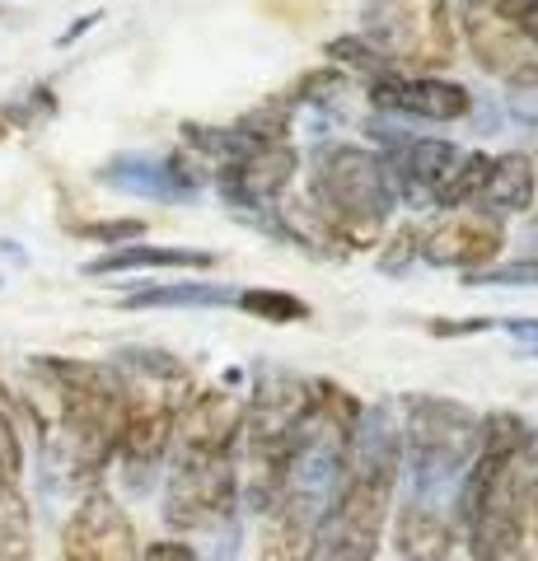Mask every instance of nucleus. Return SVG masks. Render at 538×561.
<instances>
[{
    "label": "nucleus",
    "mask_w": 538,
    "mask_h": 561,
    "mask_svg": "<svg viewBox=\"0 0 538 561\" xmlns=\"http://www.w3.org/2000/svg\"><path fill=\"white\" fill-rule=\"evenodd\" d=\"M76 234L80 239H94V243H136L146 234V225L141 220H94V225H76Z\"/></svg>",
    "instance_id": "412c9836"
},
{
    "label": "nucleus",
    "mask_w": 538,
    "mask_h": 561,
    "mask_svg": "<svg viewBox=\"0 0 538 561\" xmlns=\"http://www.w3.org/2000/svg\"><path fill=\"white\" fill-rule=\"evenodd\" d=\"M529 356H538V346H534V351H529Z\"/></svg>",
    "instance_id": "7c9ffc66"
},
{
    "label": "nucleus",
    "mask_w": 538,
    "mask_h": 561,
    "mask_svg": "<svg viewBox=\"0 0 538 561\" xmlns=\"http://www.w3.org/2000/svg\"><path fill=\"white\" fill-rule=\"evenodd\" d=\"M506 108H511L515 122L538 127V84H519V90H506Z\"/></svg>",
    "instance_id": "b1692460"
},
{
    "label": "nucleus",
    "mask_w": 538,
    "mask_h": 561,
    "mask_svg": "<svg viewBox=\"0 0 538 561\" xmlns=\"http://www.w3.org/2000/svg\"><path fill=\"white\" fill-rule=\"evenodd\" d=\"M323 57H333L337 70H352V76L360 80V94L375 90V84H385L389 76H398V70L385 61V51H375L360 33H337V38L323 47Z\"/></svg>",
    "instance_id": "dca6fc26"
},
{
    "label": "nucleus",
    "mask_w": 538,
    "mask_h": 561,
    "mask_svg": "<svg viewBox=\"0 0 538 561\" xmlns=\"http://www.w3.org/2000/svg\"><path fill=\"white\" fill-rule=\"evenodd\" d=\"M239 435H244V393L197 389L179 412L169 454H239Z\"/></svg>",
    "instance_id": "9b49d317"
},
{
    "label": "nucleus",
    "mask_w": 538,
    "mask_h": 561,
    "mask_svg": "<svg viewBox=\"0 0 538 561\" xmlns=\"http://www.w3.org/2000/svg\"><path fill=\"white\" fill-rule=\"evenodd\" d=\"M33 557V511L20 486H0V561Z\"/></svg>",
    "instance_id": "a211bd4d"
},
{
    "label": "nucleus",
    "mask_w": 538,
    "mask_h": 561,
    "mask_svg": "<svg viewBox=\"0 0 538 561\" xmlns=\"http://www.w3.org/2000/svg\"><path fill=\"white\" fill-rule=\"evenodd\" d=\"M455 20H459L455 28L463 33L468 51H473V61L488 70V76H496L506 90L538 84V43L525 38L511 20H501L488 0H463V10Z\"/></svg>",
    "instance_id": "6e6552de"
},
{
    "label": "nucleus",
    "mask_w": 538,
    "mask_h": 561,
    "mask_svg": "<svg viewBox=\"0 0 538 561\" xmlns=\"http://www.w3.org/2000/svg\"><path fill=\"white\" fill-rule=\"evenodd\" d=\"M366 99L375 103V113L385 117H422V122H459L473 113V94L455 80H440V76H389L385 84L366 90Z\"/></svg>",
    "instance_id": "f8f14e48"
},
{
    "label": "nucleus",
    "mask_w": 538,
    "mask_h": 561,
    "mask_svg": "<svg viewBox=\"0 0 538 561\" xmlns=\"http://www.w3.org/2000/svg\"><path fill=\"white\" fill-rule=\"evenodd\" d=\"M295 169H300V154H295L290 140H249L244 136V150H239L225 169H216L211 183L230 206L272 210L286 197V187L295 183Z\"/></svg>",
    "instance_id": "1a4fd4ad"
},
{
    "label": "nucleus",
    "mask_w": 538,
    "mask_h": 561,
    "mask_svg": "<svg viewBox=\"0 0 538 561\" xmlns=\"http://www.w3.org/2000/svg\"><path fill=\"white\" fill-rule=\"evenodd\" d=\"M501 253H506V225L478 206L436 210V220L416 225V257H426L431 267L478 276L492 272Z\"/></svg>",
    "instance_id": "0eeeda50"
},
{
    "label": "nucleus",
    "mask_w": 538,
    "mask_h": 561,
    "mask_svg": "<svg viewBox=\"0 0 538 561\" xmlns=\"http://www.w3.org/2000/svg\"><path fill=\"white\" fill-rule=\"evenodd\" d=\"M488 5L501 14V20H511L525 38L538 43V0H488Z\"/></svg>",
    "instance_id": "5701e85b"
},
{
    "label": "nucleus",
    "mask_w": 538,
    "mask_h": 561,
    "mask_svg": "<svg viewBox=\"0 0 538 561\" xmlns=\"http://www.w3.org/2000/svg\"><path fill=\"white\" fill-rule=\"evenodd\" d=\"M393 548L403 561H449V548H455V524H449L445 511L422 501H408L393 519Z\"/></svg>",
    "instance_id": "4468645a"
},
{
    "label": "nucleus",
    "mask_w": 538,
    "mask_h": 561,
    "mask_svg": "<svg viewBox=\"0 0 538 561\" xmlns=\"http://www.w3.org/2000/svg\"><path fill=\"white\" fill-rule=\"evenodd\" d=\"M127 309H187V305H234V290L211 286V280H179V286L136 290L123 300Z\"/></svg>",
    "instance_id": "f3484780"
},
{
    "label": "nucleus",
    "mask_w": 538,
    "mask_h": 561,
    "mask_svg": "<svg viewBox=\"0 0 538 561\" xmlns=\"http://www.w3.org/2000/svg\"><path fill=\"white\" fill-rule=\"evenodd\" d=\"M216 253L202 249H160V243H123V249L84 262V276H117V272H211Z\"/></svg>",
    "instance_id": "2eb2a0df"
},
{
    "label": "nucleus",
    "mask_w": 538,
    "mask_h": 561,
    "mask_svg": "<svg viewBox=\"0 0 538 561\" xmlns=\"http://www.w3.org/2000/svg\"><path fill=\"white\" fill-rule=\"evenodd\" d=\"M360 38L403 76H440L459 51L449 0H366Z\"/></svg>",
    "instance_id": "39448f33"
},
{
    "label": "nucleus",
    "mask_w": 538,
    "mask_h": 561,
    "mask_svg": "<svg viewBox=\"0 0 538 561\" xmlns=\"http://www.w3.org/2000/svg\"><path fill=\"white\" fill-rule=\"evenodd\" d=\"M529 529L538 534V478H534V491H529Z\"/></svg>",
    "instance_id": "c85d7f7f"
},
{
    "label": "nucleus",
    "mask_w": 538,
    "mask_h": 561,
    "mask_svg": "<svg viewBox=\"0 0 538 561\" xmlns=\"http://www.w3.org/2000/svg\"><path fill=\"white\" fill-rule=\"evenodd\" d=\"M136 561H202L193 542H179V538H160V542H146V552Z\"/></svg>",
    "instance_id": "393cba45"
},
{
    "label": "nucleus",
    "mask_w": 538,
    "mask_h": 561,
    "mask_svg": "<svg viewBox=\"0 0 538 561\" xmlns=\"http://www.w3.org/2000/svg\"><path fill=\"white\" fill-rule=\"evenodd\" d=\"M33 402L43 426V463L66 486L94 491L103 468L117 454V435L127 421V393L113 365L38 356L33 360Z\"/></svg>",
    "instance_id": "f257e3e1"
},
{
    "label": "nucleus",
    "mask_w": 538,
    "mask_h": 561,
    "mask_svg": "<svg viewBox=\"0 0 538 561\" xmlns=\"http://www.w3.org/2000/svg\"><path fill=\"white\" fill-rule=\"evenodd\" d=\"M385 253H379V272H408V262L416 257V225H403L398 234L379 239Z\"/></svg>",
    "instance_id": "4be33fe9"
},
{
    "label": "nucleus",
    "mask_w": 538,
    "mask_h": 561,
    "mask_svg": "<svg viewBox=\"0 0 538 561\" xmlns=\"http://www.w3.org/2000/svg\"><path fill=\"white\" fill-rule=\"evenodd\" d=\"M24 472V440H20V421H14V402L0 383V486H20Z\"/></svg>",
    "instance_id": "aec40b11"
},
{
    "label": "nucleus",
    "mask_w": 538,
    "mask_h": 561,
    "mask_svg": "<svg viewBox=\"0 0 538 561\" xmlns=\"http://www.w3.org/2000/svg\"><path fill=\"white\" fill-rule=\"evenodd\" d=\"M5 136H10V122H5V117H0V140H5Z\"/></svg>",
    "instance_id": "c756f323"
},
{
    "label": "nucleus",
    "mask_w": 538,
    "mask_h": 561,
    "mask_svg": "<svg viewBox=\"0 0 538 561\" xmlns=\"http://www.w3.org/2000/svg\"><path fill=\"white\" fill-rule=\"evenodd\" d=\"M164 524L173 534L220 529L239 511V454H169Z\"/></svg>",
    "instance_id": "423d86ee"
},
{
    "label": "nucleus",
    "mask_w": 538,
    "mask_h": 561,
    "mask_svg": "<svg viewBox=\"0 0 538 561\" xmlns=\"http://www.w3.org/2000/svg\"><path fill=\"white\" fill-rule=\"evenodd\" d=\"M398 206L393 173L379 150L366 146H319L309 160V210L328 225V234L352 257L379 249L385 225Z\"/></svg>",
    "instance_id": "7ed1b4c3"
},
{
    "label": "nucleus",
    "mask_w": 538,
    "mask_h": 561,
    "mask_svg": "<svg viewBox=\"0 0 538 561\" xmlns=\"http://www.w3.org/2000/svg\"><path fill=\"white\" fill-rule=\"evenodd\" d=\"M61 557L66 561H136V524L103 486L84 491L71 519L61 524Z\"/></svg>",
    "instance_id": "9d476101"
},
{
    "label": "nucleus",
    "mask_w": 538,
    "mask_h": 561,
    "mask_svg": "<svg viewBox=\"0 0 538 561\" xmlns=\"http://www.w3.org/2000/svg\"><path fill=\"white\" fill-rule=\"evenodd\" d=\"M506 332H515V337H525V342H538V323L534 319H506Z\"/></svg>",
    "instance_id": "cd10ccee"
},
{
    "label": "nucleus",
    "mask_w": 538,
    "mask_h": 561,
    "mask_svg": "<svg viewBox=\"0 0 538 561\" xmlns=\"http://www.w3.org/2000/svg\"><path fill=\"white\" fill-rule=\"evenodd\" d=\"M234 305L244 309L249 319H263V323H305L309 319V305L300 300V295H290V290H267V286L239 290Z\"/></svg>",
    "instance_id": "6ab92c4d"
},
{
    "label": "nucleus",
    "mask_w": 538,
    "mask_h": 561,
    "mask_svg": "<svg viewBox=\"0 0 538 561\" xmlns=\"http://www.w3.org/2000/svg\"><path fill=\"white\" fill-rule=\"evenodd\" d=\"M492 323L488 319H473V323H431L436 337H463V332H488Z\"/></svg>",
    "instance_id": "a878e982"
},
{
    "label": "nucleus",
    "mask_w": 538,
    "mask_h": 561,
    "mask_svg": "<svg viewBox=\"0 0 538 561\" xmlns=\"http://www.w3.org/2000/svg\"><path fill=\"white\" fill-rule=\"evenodd\" d=\"M534 197H538L534 160L519 154V150H506V154H492L488 179H482L473 206L488 210V216H496V220H506V216H519V210H534Z\"/></svg>",
    "instance_id": "ddd939ff"
},
{
    "label": "nucleus",
    "mask_w": 538,
    "mask_h": 561,
    "mask_svg": "<svg viewBox=\"0 0 538 561\" xmlns=\"http://www.w3.org/2000/svg\"><path fill=\"white\" fill-rule=\"evenodd\" d=\"M99 20H103V14H80V20H76L71 28H66V33H61V43H76V38H80V33H90V28L99 24Z\"/></svg>",
    "instance_id": "bb28decb"
},
{
    "label": "nucleus",
    "mask_w": 538,
    "mask_h": 561,
    "mask_svg": "<svg viewBox=\"0 0 538 561\" xmlns=\"http://www.w3.org/2000/svg\"><path fill=\"white\" fill-rule=\"evenodd\" d=\"M478 426H482V416L455 398H412L408 402V416H403V431L398 435H403L412 501L445 511V501L455 496L463 468L473 463V454H478Z\"/></svg>",
    "instance_id": "20e7f679"
},
{
    "label": "nucleus",
    "mask_w": 538,
    "mask_h": 561,
    "mask_svg": "<svg viewBox=\"0 0 538 561\" xmlns=\"http://www.w3.org/2000/svg\"><path fill=\"white\" fill-rule=\"evenodd\" d=\"M398 463H403V435L393 431L389 408H360L337 496L323 511L305 561H375L379 534L393 511Z\"/></svg>",
    "instance_id": "f03ea898"
}]
</instances>
